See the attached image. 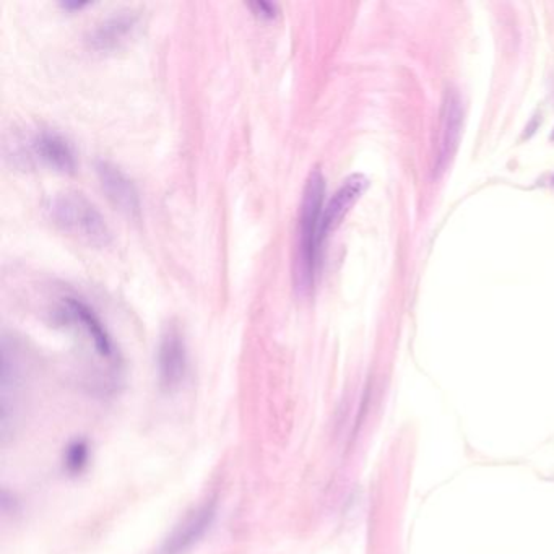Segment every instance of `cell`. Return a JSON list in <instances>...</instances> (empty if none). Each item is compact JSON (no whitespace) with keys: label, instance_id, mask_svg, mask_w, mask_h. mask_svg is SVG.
<instances>
[{"label":"cell","instance_id":"10","mask_svg":"<svg viewBox=\"0 0 554 554\" xmlns=\"http://www.w3.org/2000/svg\"><path fill=\"white\" fill-rule=\"evenodd\" d=\"M137 22H139V17L129 10L114 13L91 31L88 43L96 51H111L132 35Z\"/></svg>","mask_w":554,"mask_h":554},{"label":"cell","instance_id":"2","mask_svg":"<svg viewBox=\"0 0 554 554\" xmlns=\"http://www.w3.org/2000/svg\"><path fill=\"white\" fill-rule=\"evenodd\" d=\"M46 212L57 228L90 246H108L113 239L100 210L78 192L65 191L52 195L46 204Z\"/></svg>","mask_w":554,"mask_h":554},{"label":"cell","instance_id":"3","mask_svg":"<svg viewBox=\"0 0 554 554\" xmlns=\"http://www.w3.org/2000/svg\"><path fill=\"white\" fill-rule=\"evenodd\" d=\"M57 319L62 324L80 330L103 360L108 363H116L117 350L113 338L108 334V330L104 327L98 314L83 299L77 298V296L62 298L59 309H57Z\"/></svg>","mask_w":554,"mask_h":554},{"label":"cell","instance_id":"7","mask_svg":"<svg viewBox=\"0 0 554 554\" xmlns=\"http://www.w3.org/2000/svg\"><path fill=\"white\" fill-rule=\"evenodd\" d=\"M368 178L363 174H351L350 178L343 181L338 187L329 204L324 207L322 215V238L327 241L330 234L342 225L343 218L347 217L353 205L360 200L361 195L368 189Z\"/></svg>","mask_w":554,"mask_h":554},{"label":"cell","instance_id":"8","mask_svg":"<svg viewBox=\"0 0 554 554\" xmlns=\"http://www.w3.org/2000/svg\"><path fill=\"white\" fill-rule=\"evenodd\" d=\"M462 101L455 91H447L441 111V130H439L438 163L436 168L444 169L452 160L459 145L462 130Z\"/></svg>","mask_w":554,"mask_h":554},{"label":"cell","instance_id":"14","mask_svg":"<svg viewBox=\"0 0 554 554\" xmlns=\"http://www.w3.org/2000/svg\"><path fill=\"white\" fill-rule=\"evenodd\" d=\"M551 139H553V140H554V130H553V135H551Z\"/></svg>","mask_w":554,"mask_h":554},{"label":"cell","instance_id":"6","mask_svg":"<svg viewBox=\"0 0 554 554\" xmlns=\"http://www.w3.org/2000/svg\"><path fill=\"white\" fill-rule=\"evenodd\" d=\"M96 173L100 178L104 194L108 195V199L113 202L114 207L119 208L129 217H139L140 197L134 182L130 181L121 169L109 161H98Z\"/></svg>","mask_w":554,"mask_h":554},{"label":"cell","instance_id":"4","mask_svg":"<svg viewBox=\"0 0 554 554\" xmlns=\"http://www.w3.org/2000/svg\"><path fill=\"white\" fill-rule=\"evenodd\" d=\"M217 519V503L207 501L189 512L181 524L169 535L160 554H186L212 529Z\"/></svg>","mask_w":554,"mask_h":554},{"label":"cell","instance_id":"11","mask_svg":"<svg viewBox=\"0 0 554 554\" xmlns=\"http://www.w3.org/2000/svg\"><path fill=\"white\" fill-rule=\"evenodd\" d=\"M65 468L70 473H80L88 464V446L83 441H75L67 447L64 457Z\"/></svg>","mask_w":554,"mask_h":554},{"label":"cell","instance_id":"9","mask_svg":"<svg viewBox=\"0 0 554 554\" xmlns=\"http://www.w3.org/2000/svg\"><path fill=\"white\" fill-rule=\"evenodd\" d=\"M31 147L38 160L61 173H72L77 165L70 143L52 130H41L36 134Z\"/></svg>","mask_w":554,"mask_h":554},{"label":"cell","instance_id":"1","mask_svg":"<svg viewBox=\"0 0 554 554\" xmlns=\"http://www.w3.org/2000/svg\"><path fill=\"white\" fill-rule=\"evenodd\" d=\"M325 179L319 168L312 169L304 186L299 208L298 244L295 257V286L298 295L308 296L316 286L321 267L322 215H324Z\"/></svg>","mask_w":554,"mask_h":554},{"label":"cell","instance_id":"15","mask_svg":"<svg viewBox=\"0 0 554 554\" xmlns=\"http://www.w3.org/2000/svg\"><path fill=\"white\" fill-rule=\"evenodd\" d=\"M553 184H554V178H553Z\"/></svg>","mask_w":554,"mask_h":554},{"label":"cell","instance_id":"5","mask_svg":"<svg viewBox=\"0 0 554 554\" xmlns=\"http://www.w3.org/2000/svg\"><path fill=\"white\" fill-rule=\"evenodd\" d=\"M156 361L160 386L168 392L181 386L187 374V348L181 330L176 325H169L161 337Z\"/></svg>","mask_w":554,"mask_h":554},{"label":"cell","instance_id":"12","mask_svg":"<svg viewBox=\"0 0 554 554\" xmlns=\"http://www.w3.org/2000/svg\"><path fill=\"white\" fill-rule=\"evenodd\" d=\"M247 7L252 10L254 15H257L259 18H264V20H272V18L277 17L278 7L277 4H272V2L256 0V2L247 4Z\"/></svg>","mask_w":554,"mask_h":554},{"label":"cell","instance_id":"13","mask_svg":"<svg viewBox=\"0 0 554 554\" xmlns=\"http://www.w3.org/2000/svg\"><path fill=\"white\" fill-rule=\"evenodd\" d=\"M85 5H88V2H77V0H72V2H64L62 7H64V9L77 10L82 9Z\"/></svg>","mask_w":554,"mask_h":554}]
</instances>
